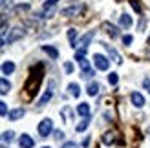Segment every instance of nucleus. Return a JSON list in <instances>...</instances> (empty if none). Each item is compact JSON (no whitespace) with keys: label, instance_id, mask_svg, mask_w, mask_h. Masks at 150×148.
Wrapping results in <instances>:
<instances>
[{"label":"nucleus","instance_id":"nucleus-3","mask_svg":"<svg viewBox=\"0 0 150 148\" xmlns=\"http://www.w3.org/2000/svg\"><path fill=\"white\" fill-rule=\"evenodd\" d=\"M93 64H95V68L97 70H101V71H106L108 70V66H110V61L104 55L101 53H95L93 55Z\"/></svg>","mask_w":150,"mask_h":148},{"label":"nucleus","instance_id":"nucleus-9","mask_svg":"<svg viewBox=\"0 0 150 148\" xmlns=\"http://www.w3.org/2000/svg\"><path fill=\"white\" fill-rule=\"evenodd\" d=\"M92 39H93V31H88L86 35H82V37H81V40L77 42V46H79V48H84V49H86V48H88V44L92 42Z\"/></svg>","mask_w":150,"mask_h":148},{"label":"nucleus","instance_id":"nucleus-24","mask_svg":"<svg viewBox=\"0 0 150 148\" xmlns=\"http://www.w3.org/2000/svg\"><path fill=\"white\" fill-rule=\"evenodd\" d=\"M79 66H81V71L90 70V62L86 61V58H79Z\"/></svg>","mask_w":150,"mask_h":148},{"label":"nucleus","instance_id":"nucleus-27","mask_svg":"<svg viewBox=\"0 0 150 148\" xmlns=\"http://www.w3.org/2000/svg\"><path fill=\"white\" fill-rule=\"evenodd\" d=\"M84 55H86V49L84 48H79L77 51H75V58H77V61H79V58H84Z\"/></svg>","mask_w":150,"mask_h":148},{"label":"nucleus","instance_id":"nucleus-4","mask_svg":"<svg viewBox=\"0 0 150 148\" xmlns=\"http://www.w3.org/2000/svg\"><path fill=\"white\" fill-rule=\"evenodd\" d=\"M82 9H84V6H81V4L70 6V7H64V9L61 11V15L62 17H77L79 13H82Z\"/></svg>","mask_w":150,"mask_h":148},{"label":"nucleus","instance_id":"nucleus-8","mask_svg":"<svg viewBox=\"0 0 150 148\" xmlns=\"http://www.w3.org/2000/svg\"><path fill=\"white\" fill-rule=\"evenodd\" d=\"M51 99H53V88H48V90L44 92V95H42V97L39 99V106L42 108L44 104H48V102H50Z\"/></svg>","mask_w":150,"mask_h":148},{"label":"nucleus","instance_id":"nucleus-11","mask_svg":"<svg viewBox=\"0 0 150 148\" xmlns=\"http://www.w3.org/2000/svg\"><path fill=\"white\" fill-rule=\"evenodd\" d=\"M24 113H26L24 108H15V110H11L7 115H9V121H18L20 117H24Z\"/></svg>","mask_w":150,"mask_h":148},{"label":"nucleus","instance_id":"nucleus-6","mask_svg":"<svg viewBox=\"0 0 150 148\" xmlns=\"http://www.w3.org/2000/svg\"><path fill=\"white\" fill-rule=\"evenodd\" d=\"M130 101H132V104L136 106V108H141V106H145V97L141 95L139 92H134L130 95Z\"/></svg>","mask_w":150,"mask_h":148},{"label":"nucleus","instance_id":"nucleus-31","mask_svg":"<svg viewBox=\"0 0 150 148\" xmlns=\"http://www.w3.org/2000/svg\"><path fill=\"white\" fill-rule=\"evenodd\" d=\"M92 75H93V70H92V68L86 70V71H82V77H84V79H90Z\"/></svg>","mask_w":150,"mask_h":148},{"label":"nucleus","instance_id":"nucleus-32","mask_svg":"<svg viewBox=\"0 0 150 148\" xmlns=\"http://www.w3.org/2000/svg\"><path fill=\"white\" fill-rule=\"evenodd\" d=\"M62 148H79V146L75 144L73 141H68V143H64V144H62Z\"/></svg>","mask_w":150,"mask_h":148},{"label":"nucleus","instance_id":"nucleus-29","mask_svg":"<svg viewBox=\"0 0 150 148\" xmlns=\"http://www.w3.org/2000/svg\"><path fill=\"white\" fill-rule=\"evenodd\" d=\"M132 40H134V39H132V35H125V37H123V44H125V46H130Z\"/></svg>","mask_w":150,"mask_h":148},{"label":"nucleus","instance_id":"nucleus-1","mask_svg":"<svg viewBox=\"0 0 150 148\" xmlns=\"http://www.w3.org/2000/svg\"><path fill=\"white\" fill-rule=\"evenodd\" d=\"M57 2H59V0H46L44 6H42V9H40V17L42 18H51V17H53Z\"/></svg>","mask_w":150,"mask_h":148},{"label":"nucleus","instance_id":"nucleus-34","mask_svg":"<svg viewBox=\"0 0 150 148\" xmlns=\"http://www.w3.org/2000/svg\"><path fill=\"white\" fill-rule=\"evenodd\" d=\"M55 137H57V139H62V132L57 130V132H55Z\"/></svg>","mask_w":150,"mask_h":148},{"label":"nucleus","instance_id":"nucleus-16","mask_svg":"<svg viewBox=\"0 0 150 148\" xmlns=\"http://www.w3.org/2000/svg\"><path fill=\"white\" fill-rule=\"evenodd\" d=\"M86 92H88L90 97H95V95L99 93V82H90L88 88H86Z\"/></svg>","mask_w":150,"mask_h":148},{"label":"nucleus","instance_id":"nucleus-18","mask_svg":"<svg viewBox=\"0 0 150 148\" xmlns=\"http://www.w3.org/2000/svg\"><path fill=\"white\" fill-rule=\"evenodd\" d=\"M104 48L108 49V53H110V57H112V58H114V62H117V64H121V62H123L121 55H119V53H117V51H115L114 48H110V46H104Z\"/></svg>","mask_w":150,"mask_h":148},{"label":"nucleus","instance_id":"nucleus-36","mask_svg":"<svg viewBox=\"0 0 150 148\" xmlns=\"http://www.w3.org/2000/svg\"><path fill=\"white\" fill-rule=\"evenodd\" d=\"M42 148H50V146H42Z\"/></svg>","mask_w":150,"mask_h":148},{"label":"nucleus","instance_id":"nucleus-35","mask_svg":"<svg viewBox=\"0 0 150 148\" xmlns=\"http://www.w3.org/2000/svg\"><path fill=\"white\" fill-rule=\"evenodd\" d=\"M6 4H4V0H0V7H4Z\"/></svg>","mask_w":150,"mask_h":148},{"label":"nucleus","instance_id":"nucleus-10","mask_svg":"<svg viewBox=\"0 0 150 148\" xmlns=\"http://www.w3.org/2000/svg\"><path fill=\"white\" fill-rule=\"evenodd\" d=\"M119 26H121L123 29H128L132 26V17H130L128 13H123L121 17H119Z\"/></svg>","mask_w":150,"mask_h":148},{"label":"nucleus","instance_id":"nucleus-30","mask_svg":"<svg viewBox=\"0 0 150 148\" xmlns=\"http://www.w3.org/2000/svg\"><path fill=\"white\" fill-rule=\"evenodd\" d=\"M64 71H66V73H73V64H71V62H66V64H64Z\"/></svg>","mask_w":150,"mask_h":148},{"label":"nucleus","instance_id":"nucleus-12","mask_svg":"<svg viewBox=\"0 0 150 148\" xmlns=\"http://www.w3.org/2000/svg\"><path fill=\"white\" fill-rule=\"evenodd\" d=\"M103 27L106 29V33L112 37V39H115V37H119V29H117L114 24H110V22H104V24H103Z\"/></svg>","mask_w":150,"mask_h":148},{"label":"nucleus","instance_id":"nucleus-5","mask_svg":"<svg viewBox=\"0 0 150 148\" xmlns=\"http://www.w3.org/2000/svg\"><path fill=\"white\" fill-rule=\"evenodd\" d=\"M22 35H24V31H22L20 27H15V29H11V33L7 35V39H6V44H13L15 40L22 39Z\"/></svg>","mask_w":150,"mask_h":148},{"label":"nucleus","instance_id":"nucleus-33","mask_svg":"<svg viewBox=\"0 0 150 148\" xmlns=\"http://www.w3.org/2000/svg\"><path fill=\"white\" fill-rule=\"evenodd\" d=\"M143 88L150 93V79H145V80H143Z\"/></svg>","mask_w":150,"mask_h":148},{"label":"nucleus","instance_id":"nucleus-7","mask_svg":"<svg viewBox=\"0 0 150 148\" xmlns=\"http://www.w3.org/2000/svg\"><path fill=\"white\" fill-rule=\"evenodd\" d=\"M18 144H20V148H33L35 146V141L28 134H22L20 139H18Z\"/></svg>","mask_w":150,"mask_h":148},{"label":"nucleus","instance_id":"nucleus-14","mask_svg":"<svg viewBox=\"0 0 150 148\" xmlns=\"http://www.w3.org/2000/svg\"><path fill=\"white\" fill-rule=\"evenodd\" d=\"M13 71H15V62L6 61V62L2 64V73H4V75H11Z\"/></svg>","mask_w":150,"mask_h":148},{"label":"nucleus","instance_id":"nucleus-28","mask_svg":"<svg viewBox=\"0 0 150 148\" xmlns=\"http://www.w3.org/2000/svg\"><path fill=\"white\" fill-rule=\"evenodd\" d=\"M9 112H7V106H6V102L0 101V115H7Z\"/></svg>","mask_w":150,"mask_h":148},{"label":"nucleus","instance_id":"nucleus-21","mask_svg":"<svg viewBox=\"0 0 150 148\" xmlns=\"http://www.w3.org/2000/svg\"><path fill=\"white\" fill-rule=\"evenodd\" d=\"M42 49L46 51V53H48V55H50L51 58H57V57H59V51H57V49H55L53 46H42Z\"/></svg>","mask_w":150,"mask_h":148},{"label":"nucleus","instance_id":"nucleus-13","mask_svg":"<svg viewBox=\"0 0 150 148\" xmlns=\"http://www.w3.org/2000/svg\"><path fill=\"white\" fill-rule=\"evenodd\" d=\"M77 113L82 115V117H90V104L88 102H81L77 106Z\"/></svg>","mask_w":150,"mask_h":148},{"label":"nucleus","instance_id":"nucleus-19","mask_svg":"<svg viewBox=\"0 0 150 148\" xmlns=\"http://www.w3.org/2000/svg\"><path fill=\"white\" fill-rule=\"evenodd\" d=\"M68 90H70V93L73 95V97H79V95H81V88H79L77 82H70L68 84Z\"/></svg>","mask_w":150,"mask_h":148},{"label":"nucleus","instance_id":"nucleus-2","mask_svg":"<svg viewBox=\"0 0 150 148\" xmlns=\"http://www.w3.org/2000/svg\"><path fill=\"white\" fill-rule=\"evenodd\" d=\"M51 132H53V121H51V119H42L39 123V134H40V137H48Z\"/></svg>","mask_w":150,"mask_h":148},{"label":"nucleus","instance_id":"nucleus-25","mask_svg":"<svg viewBox=\"0 0 150 148\" xmlns=\"http://www.w3.org/2000/svg\"><path fill=\"white\" fill-rule=\"evenodd\" d=\"M2 139H4L6 143H11L13 139H15V132H11V130H9V132H6V134L2 135Z\"/></svg>","mask_w":150,"mask_h":148},{"label":"nucleus","instance_id":"nucleus-20","mask_svg":"<svg viewBox=\"0 0 150 148\" xmlns=\"http://www.w3.org/2000/svg\"><path fill=\"white\" fill-rule=\"evenodd\" d=\"M88 124H90V117H84V119H82L77 126H75V130H77V132H84L88 128Z\"/></svg>","mask_w":150,"mask_h":148},{"label":"nucleus","instance_id":"nucleus-23","mask_svg":"<svg viewBox=\"0 0 150 148\" xmlns=\"http://www.w3.org/2000/svg\"><path fill=\"white\" fill-rule=\"evenodd\" d=\"M6 33H7V26H6V24H2V26H0V48H2L4 44H6V39H7Z\"/></svg>","mask_w":150,"mask_h":148},{"label":"nucleus","instance_id":"nucleus-17","mask_svg":"<svg viewBox=\"0 0 150 148\" xmlns=\"http://www.w3.org/2000/svg\"><path fill=\"white\" fill-rule=\"evenodd\" d=\"M68 40L71 44V48H77V29H68Z\"/></svg>","mask_w":150,"mask_h":148},{"label":"nucleus","instance_id":"nucleus-15","mask_svg":"<svg viewBox=\"0 0 150 148\" xmlns=\"http://www.w3.org/2000/svg\"><path fill=\"white\" fill-rule=\"evenodd\" d=\"M11 90V82L7 79H0V95H6Z\"/></svg>","mask_w":150,"mask_h":148},{"label":"nucleus","instance_id":"nucleus-26","mask_svg":"<svg viewBox=\"0 0 150 148\" xmlns=\"http://www.w3.org/2000/svg\"><path fill=\"white\" fill-rule=\"evenodd\" d=\"M117 80H119L117 73H110V75H108V82H110L112 86H115V84H117Z\"/></svg>","mask_w":150,"mask_h":148},{"label":"nucleus","instance_id":"nucleus-22","mask_svg":"<svg viewBox=\"0 0 150 148\" xmlns=\"http://www.w3.org/2000/svg\"><path fill=\"white\" fill-rule=\"evenodd\" d=\"M103 141L106 143V144H112V143H115V134H114V132H106V134L103 135Z\"/></svg>","mask_w":150,"mask_h":148}]
</instances>
